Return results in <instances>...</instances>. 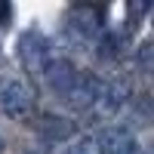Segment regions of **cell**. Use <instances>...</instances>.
I'll use <instances>...</instances> for the list:
<instances>
[{"label":"cell","mask_w":154,"mask_h":154,"mask_svg":"<svg viewBox=\"0 0 154 154\" xmlns=\"http://www.w3.org/2000/svg\"><path fill=\"white\" fill-rule=\"evenodd\" d=\"M0 151H3V139H0Z\"/></svg>","instance_id":"30bf717a"},{"label":"cell","mask_w":154,"mask_h":154,"mask_svg":"<svg viewBox=\"0 0 154 154\" xmlns=\"http://www.w3.org/2000/svg\"><path fill=\"white\" fill-rule=\"evenodd\" d=\"M139 62H142V71H151V43L139 46Z\"/></svg>","instance_id":"ba28073f"},{"label":"cell","mask_w":154,"mask_h":154,"mask_svg":"<svg viewBox=\"0 0 154 154\" xmlns=\"http://www.w3.org/2000/svg\"><path fill=\"white\" fill-rule=\"evenodd\" d=\"M19 59H22V68L28 71V74H43V68L53 62L49 40H46L40 31L22 34V40H19Z\"/></svg>","instance_id":"7a4b0ae2"},{"label":"cell","mask_w":154,"mask_h":154,"mask_svg":"<svg viewBox=\"0 0 154 154\" xmlns=\"http://www.w3.org/2000/svg\"><path fill=\"white\" fill-rule=\"evenodd\" d=\"M68 154H102L99 151V142H96V136H83L80 142H74Z\"/></svg>","instance_id":"52a82bcc"},{"label":"cell","mask_w":154,"mask_h":154,"mask_svg":"<svg viewBox=\"0 0 154 154\" xmlns=\"http://www.w3.org/2000/svg\"><path fill=\"white\" fill-rule=\"evenodd\" d=\"M0 111L9 120H28L34 111V93L22 80H6L0 86Z\"/></svg>","instance_id":"6da1fadb"},{"label":"cell","mask_w":154,"mask_h":154,"mask_svg":"<svg viewBox=\"0 0 154 154\" xmlns=\"http://www.w3.org/2000/svg\"><path fill=\"white\" fill-rule=\"evenodd\" d=\"M68 22H71V28L77 34H83V37L102 34V25H105V22H102V12L96 6H74L71 16H68Z\"/></svg>","instance_id":"5b68a950"},{"label":"cell","mask_w":154,"mask_h":154,"mask_svg":"<svg viewBox=\"0 0 154 154\" xmlns=\"http://www.w3.org/2000/svg\"><path fill=\"white\" fill-rule=\"evenodd\" d=\"M37 133H40L43 139H49V142H62V139L74 136V123L65 120V117H40V123H37Z\"/></svg>","instance_id":"8992f818"},{"label":"cell","mask_w":154,"mask_h":154,"mask_svg":"<svg viewBox=\"0 0 154 154\" xmlns=\"http://www.w3.org/2000/svg\"><path fill=\"white\" fill-rule=\"evenodd\" d=\"M96 142H99V151L102 154H142L136 136L130 130H123V126H108Z\"/></svg>","instance_id":"3957f363"},{"label":"cell","mask_w":154,"mask_h":154,"mask_svg":"<svg viewBox=\"0 0 154 154\" xmlns=\"http://www.w3.org/2000/svg\"><path fill=\"white\" fill-rule=\"evenodd\" d=\"M43 77H46L49 89H56V96L68 99V93L74 89V80H77V68L71 65L68 59H53L43 68Z\"/></svg>","instance_id":"277c9868"},{"label":"cell","mask_w":154,"mask_h":154,"mask_svg":"<svg viewBox=\"0 0 154 154\" xmlns=\"http://www.w3.org/2000/svg\"><path fill=\"white\" fill-rule=\"evenodd\" d=\"M9 19V3H0V22Z\"/></svg>","instance_id":"9c48e42d"}]
</instances>
